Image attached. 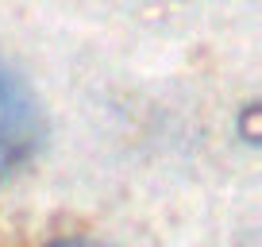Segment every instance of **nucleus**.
Instances as JSON below:
<instances>
[{
    "label": "nucleus",
    "mask_w": 262,
    "mask_h": 247,
    "mask_svg": "<svg viewBox=\"0 0 262 247\" xmlns=\"http://www.w3.org/2000/svg\"><path fill=\"white\" fill-rule=\"evenodd\" d=\"M47 247H104V243H89V239H54Z\"/></svg>",
    "instance_id": "f03ea898"
},
{
    "label": "nucleus",
    "mask_w": 262,
    "mask_h": 247,
    "mask_svg": "<svg viewBox=\"0 0 262 247\" xmlns=\"http://www.w3.org/2000/svg\"><path fill=\"white\" fill-rule=\"evenodd\" d=\"M42 139V112L19 74L0 58V178L35 155Z\"/></svg>",
    "instance_id": "f257e3e1"
}]
</instances>
